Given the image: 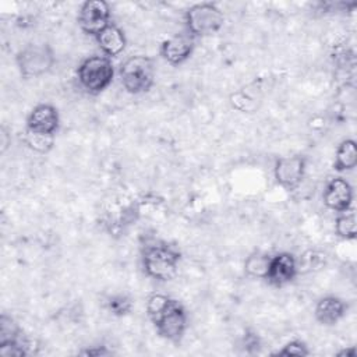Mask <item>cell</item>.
I'll return each mask as SVG.
<instances>
[{"mask_svg": "<svg viewBox=\"0 0 357 357\" xmlns=\"http://www.w3.org/2000/svg\"><path fill=\"white\" fill-rule=\"evenodd\" d=\"M146 312L163 339L174 343L181 340L187 329L188 317L177 300L162 293H155L146 301Z\"/></svg>", "mask_w": 357, "mask_h": 357, "instance_id": "1", "label": "cell"}, {"mask_svg": "<svg viewBox=\"0 0 357 357\" xmlns=\"http://www.w3.org/2000/svg\"><path fill=\"white\" fill-rule=\"evenodd\" d=\"M180 251L165 241H152L142 250V266L145 273L156 280H172L178 269Z\"/></svg>", "mask_w": 357, "mask_h": 357, "instance_id": "2", "label": "cell"}, {"mask_svg": "<svg viewBox=\"0 0 357 357\" xmlns=\"http://www.w3.org/2000/svg\"><path fill=\"white\" fill-rule=\"evenodd\" d=\"M120 81L128 93L148 92L155 82V66L152 59L144 54L128 57L119 70Z\"/></svg>", "mask_w": 357, "mask_h": 357, "instance_id": "3", "label": "cell"}, {"mask_svg": "<svg viewBox=\"0 0 357 357\" xmlns=\"http://www.w3.org/2000/svg\"><path fill=\"white\" fill-rule=\"evenodd\" d=\"M114 67L107 56H89L77 68L79 85L92 95L103 92L113 81Z\"/></svg>", "mask_w": 357, "mask_h": 357, "instance_id": "4", "label": "cell"}, {"mask_svg": "<svg viewBox=\"0 0 357 357\" xmlns=\"http://www.w3.org/2000/svg\"><path fill=\"white\" fill-rule=\"evenodd\" d=\"M225 14L215 3H197L185 11L187 32L195 36H209L222 29Z\"/></svg>", "mask_w": 357, "mask_h": 357, "instance_id": "5", "label": "cell"}, {"mask_svg": "<svg viewBox=\"0 0 357 357\" xmlns=\"http://www.w3.org/2000/svg\"><path fill=\"white\" fill-rule=\"evenodd\" d=\"M15 61L24 78H36L53 67L54 53L49 43H28L17 53Z\"/></svg>", "mask_w": 357, "mask_h": 357, "instance_id": "6", "label": "cell"}, {"mask_svg": "<svg viewBox=\"0 0 357 357\" xmlns=\"http://www.w3.org/2000/svg\"><path fill=\"white\" fill-rule=\"evenodd\" d=\"M77 21L82 32L96 36L110 24V7L103 0H86L78 11Z\"/></svg>", "mask_w": 357, "mask_h": 357, "instance_id": "7", "label": "cell"}, {"mask_svg": "<svg viewBox=\"0 0 357 357\" xmlns=\"http://www.w3.org/2000/svg\"><path fill=\"white\" fill-rule=\"evenodd\" d=\"M276 183L287 191L296 190L305 174V158L301 155H291L279 158L273 167Z\"/></svg>", "mask_w": 357, "mask_h": 357, "instance_id": "8", "label": "cell"}, {"mask_svg": "<svg viewBox=\"0 0 357 357\" xmlns=\"http://www.w3.org/2000/svg\"><path fill=\"white\" fill-rule=\"evenodd\" d=\"M298 271L297 261L290 252H279L271 258L265 280L275 287H283L293 282Z\"/></svg>", "mask_w": 357, "mask_h": 357, "instance_id": "9", "label": "cell"}, {"mask_svg": "<svg viewBox=\"0 0 357 357\" xmlns=\"http://www.w3.org/2000/svg\"><path fill=\"white\" fill-rule=\"evenodd\" d=\"M194 46V36L190 32L174 33L162 42L160 54L167 63L178 66L192 54Z\"/></svg>", "mask_w": 357, "mask_h": 357, "instance_id": "10", "label": "cell"}, {"mask_svg": "<svg viewBox=\"0 0 357 357\" xmlns=\"http://www.w3.org/2000/svg\"><path fill=\"white\" fill-rule=\"evenodd\" d=\"M353 188L347 180L342 177L332 178L324 191V204L335 212H344L351 209Z\"/></svg>", "mask_w": 357, "mask_h": 357, "instance_id": "11", "label": "cell"}, {"mask_svg": "<svg viewBox=\"0 0 357 357\" xmlns=\"http://www.w3.org/2000/svg\"><path fill=\"white\" fill-rule=\"evenodd\" d=\"M60 124L59 112L54 106L47 103H40L35 106L26 117V130L42 132V134H52L54 135Z\"/></svg>", "mask_w": 357, "mask_h": 357, "instance_id": "12", "label": "cell"}, {"mask_svg": "<svg viewBox=\"0 0 357 357\" xmlns=\"http://www.w3.org/2000/svg\"><path fill=\"white\" fill-rule=\"evenodd\" d=\"M95 39H96L99 47L102 49V52L105 53V56H107L110 59L123 53V50L126 49V45H127V39H126L123 29L113 22H110L105 29H102L95 36Z\"/></svg>", "mask_w": 357, "mask_h": 357, "instance_id": "13", "label": "cell"}, {"mask_svg": "<svg viewBox=\"0 0 357 357\" xmlns=\"http://www.w3.org/2000/svg\"><path fill=\"white\" fill-rule=\"evenodd\" d=\"M347 305L336 296H325L315 305V318L322 325H335L346 314Z\"/></svg>", "mask_w": 357, "mask_h": 357, "instance_id": "14", "label": "cell"}, {"mask_svg": "<svg viewBox=\"0 0 357 357\" xmlns=\"http://www.w3.org/2000/svg\"><path fill=\"white\" fill-rule=\"evenodd\" d=\"M357 165V146L353 139L342 141L336 148L333 169L337 172L351 170Z\"/></svg>", "mask_w": 357, "mask_h": 357, "instance_id": "15", "label": "cell"}, {"mask_svg": "<svg viewBox=\"0 0 357 357\" xmlns=\"http://www.w3.org/2000/svg\"><path fill=\"white\" fill-rule=\"evenodd\" d=\"M272 255L262 252V251H254L251 252L245 261H244V272L250 278H257V279H265L269 264H271Z\"/></svg>", "mask_w": 357, "mask_h": 357, "instance_id": "16", "label": "cell"}, {"mask_svg": "<svg viewBox=\"0 0 357 357\" xmlns=\"http://www.w3.org/2000/svg\"><path fill=\"white\" fill-rule=\"evenodd\" d=\"M335 233L344 240H353L357 234V223L356 213L353 209L340 212L335 222Z\"/></svg>", "mask_w": 357, "mask_h": 357, "instance_id": "17", "label": "cell"}, {"mask_svg": "<svg viewBox=\"0 0 357 357\" xmlns=\"http://www.w3.org/2000/svg\"><path fill=\"white\" fill-rule=\"evenodd\" d=\"M24 142L31 148L32 151L38 153H47L53 145H54V135L52 134H42V132H35L31 130L24 131Z\"/></svg>", "mask_w": 357, "mask_h": 357, "instance_id": "18", "label": "cell"}, {"mask_svg": "<svg viewBox=\"0 0 357 357\" xmlns=\"http://www.w3.org/2000/svg\"><path fill=\"white\" fill-rule=\"evenodd\" d=\"M21 328L15 322V319L7 314H1L0 317V346L14 342L21 335Z\"/></svg>", "mask_w": 357, "mask_h": 357, "instance_id": "19", "label": "cell"}, {"mask_svg": "<svg viewBox=\"0 0 357 357\" xmlns=\"http://www.w3.org/2000/svg\"><path fill=\"white\" fill-rule=\"evenodd\" d=\"M109 311L116 317H123L128 314L132 308V301L126 294H114L107 300Z\"/></svg>", "mask_w": 357, "mask_h": 357, "instance_id": "20", "label": "cell"}, {"mask_svg": "<svg viewBox=\"0 0 357 357\" xmlns=\"http://www.w3.org/2000/svg\"><path fill=\"white\" fill-rule=\"evenodd\" d=\"M276 354L278 356H298V357H301V356H308L310 351H308V349H307L304 342H301V340H291L287 344H284L283 349L279 350Z\"/></svg>", "mask_w": 357, "mask_h": 357, "instance_id": "21", "label": "cell"}, {"mask_svg": "<svg viewBox=\"0 0 357 357\" xmlns=\"http://www.w3.org/2000/svg\"><path fill=\"white\" fill-rule=\"evenodd\" d=\"M81 354H85V356H107V354H112V351H110V350H106L105 346H100V347L84 350Z\"/></svg>", "mask_w": 357, "mask_h": 357, "instance_id": "22", "label": "cell"}, {"mask_svg": "<svg viewBox=\"0 0 357 357\" xmlns=\"http://www.w3.org/2000/svg\"><path fill=\"white\" fill-rule=\"evenodd\" d=\"M354 354H356L354 347H347V349H343L342 351L337 353L339 357H343V356H346V357H354Z\"/></svg>", "mask_w": 357, "mask_h": 357, "instance_id": "23", "label": "cell"}]
</instances>
